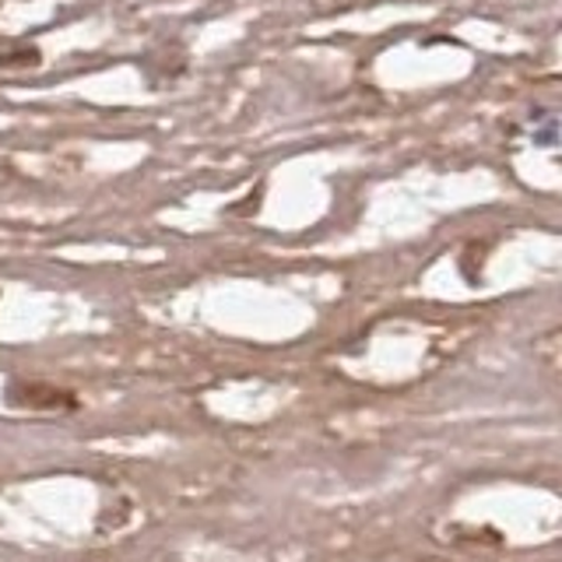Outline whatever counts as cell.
<instances>
[{
	"label": "cell",
	"instance_id": "1",
	"mask_svg": "<svg viewBox=\"0 0 562 562\" xmlns=\"http://www.w3.org/2000/svg\"><path fill=\"white\" fill-rule=\"evenodd\" d=\"M11 404L18 408H43V412H57V408H78V397L70 391H60L53 383H29V380H14L8 391Z\"/></svg>",
	"mask_w": 562,
	"mask_h": 562
},
{
	"label": "cell",
	"instance_id": "2",
	"mask_svg": "<svg viewBox=\"0 0 562 562\" xmlns=\"http://www.w3.org/2000/svg\"><path fill=\"white\" fill-rule=\"evenodd\" d=\"M40 49L35 46H29V49H14V53H4V57H0V70L4 67H40Z\"/></svg>",
	"mask_w": 562,
	"mask_h": 562
}]
</instances>
